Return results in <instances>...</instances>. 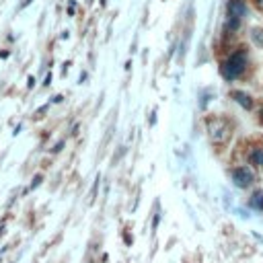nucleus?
Returning <instances> with one entry per match:
<instances>
[{
  "label": "nucleus",
  "instance_id": "obj_1",
  "mask_svg": "<svg viewBox=\"0 0 263 263\" xmlns=\"http://www.w3.org/2000/svg\"><path fill=\"white\" fill-rule=\"evenodd\" d=\"M208 125V134H210V140L216 144V146H224L230 136H232V123L226 119V117H208L206 121Z\"/></svg>",
  "mask_w": 263,
  "mask_h": 263
},
{
  "label": "nucleus",
  "instance_id": "obj_2",
  "mask_svg": "<svg viewBox=\"0 0 263 263\" xmlns=\"http://www.w3.org/2000/svg\"><path fill=\"white\" fill-rule=\"evenodd\" d=\"M245 70H247V52H245V48H238V50H236L234 54H230V56L222 62V66H220L222 76L228 78V80L238 78Z\"/></svg>",
  "mask_w": 263,
  "mask_h": 263
},
{
  "label": "nucleus",
  "instance_id": "obj_3",
  "mask_svg": "<svg viewBox=\"0 0 263 263\" xmlns=\"http://www.w3.org/2000/svg\"><path fill=\"white\" fill-rule=\"evenodd\" d=\"M247 7L245 0H230L228 3V21H226V31H236L240 25V19L245 17Z\"/></svg>",
  "mask_w": 263,
  "mask_h": 263
},
{
  "label": "nucleus",
  "instance_id": "obj_4",
  "mask_svg": "<svg viewBox=\"0 0 263 263\" xmlns=\"http://www.w3.org/2000/svg\"><path fill=\"white\" fill-rule=\"evenodd\" d=\"M232 181H234V185L240 187V189L249 187L251 181H253V173H251L247 167H238V169L232 171Z\"/></svg>",
  "mask_w": 263,
  "mask_h": 263
},
{
  "label": "nucleus",
  "instance_id": "obj_5",
  "mask_svg": "<svg viewBox=\"0 0 263 263\" xmlns=\"http://www.w3.org/2000/svg\"><path fill=\"white\" fill-rule=\"evenodd\" d=\"M232 99H234L236 103H240L245 109H253V99H251L247 93H243V91H234V93H232Z\"/></svg>",
  "mask_w": 263,
  "mask_h": 263
},
{
  "label": "nucleus",
  "instance_id": "obj_6",
  "mask_svg": "<svg viewBox=\"0 0 263 263\" xmlns=\"http://www.w3.org/2000/svg\"><path fill=\"white\" fill-rule=\"evenodd\" d=\"M251 208H255V210H263V191L259 189V191H255L253 195H251Z\"/></svg>",
  "mask_w": 263,
  "mask_h": 263
},
{
  "label": "nucleus",
  "instance_id": "obj_7",
  "mask_svg": "<svg viewBox=\"0 0 263 263\" xmlns=\"http://www.w3.org/2000/svg\"><path fill=\"white\" fill-rule=\"evenodd\" d=\"M249 163L251 165H263V152L257 148V150H253L251 155H249Z\"/></svg>",
  "mask_w": 263,
  "mask_h": 263
},
{
  "label": "nucleus",
  "instance_id": "obj_8",
  "mask_svg": "<svg viewBox=\"0 0 263 263\" xmlns=\"http://www.w3.org/2000/svg\"><path fill=\"white\" fill-rule=\"evenodd\" d=\"M251 39L257 43V46H261V48H263V27L253 29V31H251Z\"/></svg>",
  "mask_w": 263,
  "mask_h": 263
},
{
  "label": "nucleus",
  "instance_id": "obj_9",
  "mask_svg": "<svg viewBox=\"0 0 263 263\" xmlns=\"http://www.w3.org/2000/svg\"><path fill=\"white\" fill-rule=\"evenodd\" d=\"M255 7H257L259 11H263V0H255Z\"/></svg>",
  "mask_w": 263,
  "mask_h": 263
},
{
  "label": "nucleus",
  "instance_id": "obj_10",
  "mask_svg": "<svg viewBox=\"0 0 263 263\" xmlns=\"http://www.w3.org/2000/svg\"><path fill=\"white\" fill-rule=\"evenodd\" d=\"M259 121H261V125H263V107L259 109Z\"/></svg>",
  "mask_w": 263,
  "mask_h": 263
}]
</instances>
